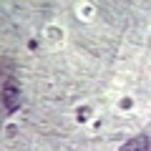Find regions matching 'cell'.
I'll return each mask as SVG.
<instances>
[{
	"label": "cell",
	"mask_w": 151,
	"mask_h": 151,
	"mask_svg": "<svg viewBox=\"0 0 151 151\" xmlns=\"http://www.w3.org/2000/svg\"><path fill=\"white\" fill-rule=\"evenodd\" d=\"M20 101H23V93H20L18 81L15 78H5V81H3V106H5V111L8 113L18 111Z\"/></svg>",
	"instance_id": "6da1fadb"
},
{
	"label": "cell",
	"mask_w": 151,
	"mask_h": 151,
	"mask_svg": "<svg viewBox=\"0 0 151 151\" xmlns=\"http://www.w3.org/2000/svg\"><path fill=\"white\" fill-rule=\"evenodd\" d=\"M121 151H151V141H149V136H136L129 144H124Z\"/></svg>",
	"instance_id": "7a4b0ae2"
}]
</instances>
